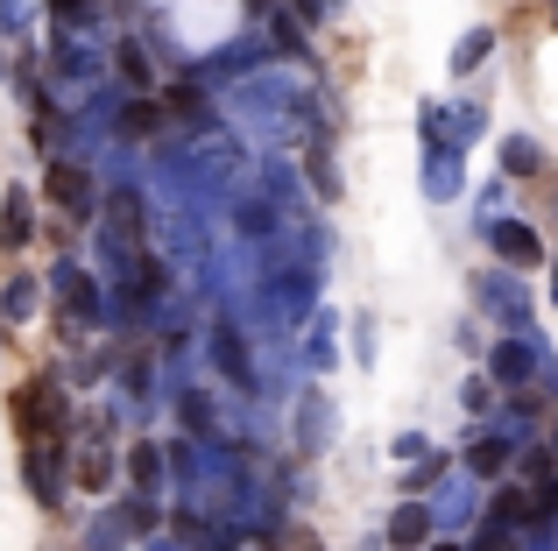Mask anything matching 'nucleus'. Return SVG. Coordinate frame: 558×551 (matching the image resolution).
<instances>
[{"mask_svg": "<svg viewBox=\"0 0 558 551\" xmlns=\"http://www.w3.org/2000/svg\"><path fill=\"white\" fill-rule=\"evenodd\" d=\"M28 234V206H22V198H8V241H22Z\"/></svg>", "mask_w": 558, "mask_h": 551, "instance_id": "2", "label": "nucleus"}, {"mask_svg": "<svg viewBox=\"0 0 558 551\" xmlns=\"http://www.w3.org/2000/svg\"><path fill=\"white\" fill-rule=\"evenodd\" d=\"M50 198L57 206H85V177L78 170H50Z\"/></svg>", "mask_w": 558, "mask_h": 551, "instance_id": "1", "label": "nucleus"}]
</instances>
